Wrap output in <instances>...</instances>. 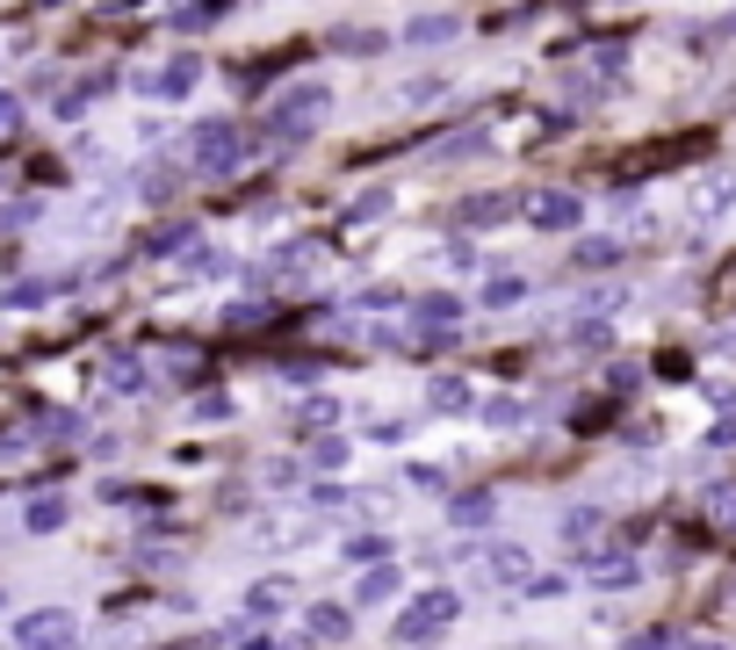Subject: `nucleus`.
I'll return each instance as SVG.
<instances>
[{
	"mask_svg": "<svg viewBox=\"0 0 736 650\" xmlns=\"http://www.w3.org/2000/svg\"><path fill=\"white\" fill-rule=\"evenodd\" d=\"M600 506H578V514H564V542H592V535H600Z\"/></svg>",
	"mask_w": 736,
	"mask_h": 650,
	"instance_id": "nucleus-24",
	"label": "nucleus"
},
{
	"mask_svg": "<svg viewBox=\"0 0 736 650\" xmlns=\"http://www.w3.org/2000/svg\"><path fill=\"white\" fill-rule=\"evenodd\" d=\"M686 643V629H635L629 636V650H679Z\"/></svg>",
	"mask_w": 736,
	"mask_h": 650,
	"instance_id": "nucleus-27",
	"label": "nucleus"
},
{
	"mask_svg": "<svg viewBox=\"0 0 736 650\" xmlns=\"http://www.w3.org/2000/svg\"><path fill=\"white\" fill-rule=\"evenodd\" d=\"M614 254H621L614 239H578V246H570V268H585V274H592V268H607Z\"/></svg>",
	"mask_w": 736,
	"mask_h": 650,
	"instance_id": "nucleus-22",
	"label": "nucleus"
},
{
	"mask_svg": "<svg viewBox=\"0 0 736 650\" xmlns=\"http://www.w3.org/2000/svg\"><path fill=\"white\" fill-rule=\"evenodd\" d=\"M397 585H405V571H397V564H383V571H361L354 599H361V607H383V599H397Z\"/></svg>",
	"mask_w": 736,
	"mask_h": 650,
	"instance_id": "nucleus-15",
	"label": "nucleus"
},
{
	"mask_svg": "<svg viewBox=\"0 0 736 650\" xmlns=\"http://www.w3.org/2000/svg\"><path fill=\"white\" fill-rule=\"evenodd\" d=\"M729 203H736V173H707L701 189L686 195V210H693V217H722Z\"/></svg>",
	"mask_w": 736,
	"mask_h": 650,
	"instance_id": "nucleus-12",
	"label": "nucleus"
},
{
	"mask_svg": "<svg viewBox=\"0 0 736 650\" xmlns=\"http://www.w3.org/2000/svg\"><path fill=\"white\" fill-rule=\"evenodd\" d=\"M102 377H109V391H116V397H137L145 383H152V369H145V355H109Z\"/></svg>",
	"mask_w": 736,
	"mask_h": 650,
	"instance_id": "nucleus-13",
	"label": "nucleus"
},
{
	"mask_svg": "<svg viewBox=\"0 0 736 650\" xmlns=\"http://www.w3.org/2000/svg\"><path fill=\"white\" fill-rule=\"evenodd\" d=\"M679 650H722V643H715V636H686Z\"/></svg>",
	"mask_w": 736,
	"mask_h": 650,
	"instance_id": "nucleus-36",
	"label": "nucleus"
},
{
	"mask_svg": "<svg viewBox=\"0 0 736 650\" xmlns=\"http://www.w3.org/2000/svg\"><path fill=\"white\" fill-rule=\"evenodd\" d=\"M310 456H318V470H340V462L354 456V441H340V434H326V441L310 448Z\"/></svg>",
	"mask_w": 736,
	"mask_h": 650,
	"instance_id": "nucleus-31",
	"label": "nucleus"
},
{
	"mask_svg": "<svg viewBox=\"0 0 736 650\" xmlns=\"http://www.w3.org/2000/svg\"><path fill=\"white\" fill-rule=\"evenodd\" d=\"M528 224H534V232H578L585 203H578V195H564V189H534L528 195Z\"/></svg>",
	"mask_w": 736,
	"mask_h": 650,
	"instance_id": "nucleus-6",
	"label": "nucleus"
},
{
	"mask_svg": "<svg viewBox=\"0 0 736 650\" xmlns=\"http://www.w3.org/2000/svg\"><path fill=\"white\" fill-rule=\"evenodd\" d=\"M441 94H448L441 80H411V87H405V102H411V109H427V102H441Z\"/></svg>",
	"mask_w": 736,
	"mask_h": 650,
	"instance_id": "nucleus-34",
	"label": "nucleus"
},
{
	"mask_svg": "<svg viewBox=\"0 0 736 650\" xmlns=\"http://www.w3.org/2000/svg\"><path fill=\"white\" fill-rule=\"evenodd\" d=\"M498 217H513V203H506V195H469V203H463V224H469V232H484V224H498Z\"/></svg>",
	"mask_w": 736,
	"mask_h": 650,
	"instance_id": "nucleus-19",
	"label": "nucleus"
},
{
	"mask_svg": "<svg viewBox=\"0 0 736 650\" xmlns=\"http://www.w3.org/2000/svg\"><path fill=\"white\" fill-rule=\"evenodd\" d=\"M520 296H528V282H520V274H491V282H484V304H491V311L520 304Z\"/></svg>",
	"mask_w": 736,
	"mask_h": 650,
	"instance_id": "nucleus-23",
	"label": "nucleus"
},
{
	"mask_svg": "<svg viewBox=\"0 0 736 650\" xmlns=\"http://www.w3.org/2000/svg\"><path fill=\"white\" fill-rule=\"evenodd\" d=\"M411 311H419V318H433V325H441V333H448V318H463V296L433 290V296H419V304H411Z\"/></svg>",
	"mask_w": 736,
	"mask_h": 650,
	"instance_id": "nucleus-21",
	"label": "nucleus"
},
{
	"mask_svg": "<svg viewBox=\"0 0 736 650\" xmlns=\"http://www.w3.org/2000/svg\"><path fill=\"white\" fill-rule=\"evenodd\" d=\"M455 30H463V22H455V15H411L397 44H448V36H455Z\"/></svg>",
	"mask_w": 736,
	"mask_h": 650,
	"instance_id": "nucleus-18",
	"label": "nucleus"
},
{
	"mask_svg": "<svg viewBox=\"0 0 736 650\" xmlns=\"http://www.w3.org/2000/svg\"><path fill=\"white\" fill-rule=\"evenodd\" d=\"M15 116H22V94H0V131H8Z\"/></svg>",
	"mask_w": 736,
	"mask_h": 650,
	"instance_id": "nucleus-35",
	"label": "nucleus"
},
{
	"mask_svg": "<svg viewBox=\"0 0 736 650\" xmlns=\"http://www.w3.org/2000/svg\"><path fill=\"white\" fill-rule=\"evenodd\" d=\"M707 520H715L722 535H736V492H715V498H707Z\"/></svg>",
	"mask_w": 736,
	"mask_h": 650,
	"instance_id": "nucleus-32",
	"label": "nucleus"
},
{
	"mask_svg": "<svg viewBox=\"0 0 736 650\" xmlns=\"http://www.w3.org/2000/svg\"><path fill=\"white\" fill-rule=\"evenodd\" d=\"M354 636V607L347 599H318V607H304V643L326 650V643H347Z\"/></svg>",
	"mask_w": 736,
	"mask_h": 650,
	"instance_id": "nucleus-7",
	"label": "nucleus"
},
{
	"mask_svg": "<svg viewBox=\"0 0 736 650\" xmlns=\"http://www.w3.org/2000/svg\"><path fill=\"white\" fill-rule=\"evenodd\" d=\"M326 123H332V87L326 80L282 87V94H274V109H268V137H274V145H304V137H318Z\"/></svg>",
	"mask_w": 736,
	"mask_h": 650,
	"instance_id": "nucleus-1",
	"label": "nucleus"
},
{
	"mask_svg": "<svg viewBox=\"0 0 736 650\" xmlns=\"http://www.w3.org/2000/svg\"><path fill=\"white\" fill-rule=\"evenodd\" d=\"M173 189H181V173L173 167H145V195H152V203H167Z\"/></svg>",
	"mask_w": 736,
	"mask_h": 650,
	"instance_id": "nucleus-30",
	"label": "nucleus"
},
{
	"mask_svg": "<svg viewBox=\"0 0 736 650\" xmlns=\"http://www.w3.org/2000/svg\"><path fill=\"white\" fill-rule=\"evenodd\" d=\"M427 405H433V412H477V391H469L463 377H433Z\"/></svg>",
	"mask_w": 736,
	"mask_h": 650,
	"instance_id": "nucleus-16",
	"label": "nucleus"
},
{
	"mask_svg": "<svg viewBox=\"0 0 736 650\" xmlns=\"http://www.w3.org/2000/svg\"><path fill=\"white\" fill-rule=\"evenodd\" d=\"M296 427H340V405H332V397H304V405H296Z\"/></svg>",
	"mask_w": 736,
	"mask_h": 650,
	"instance_id": "nucleus-25",
	"label": "nucleus"
},
{
	"mask_svg": "<svg viewBox=\"0 0 736 650\" xmlns=\"http://www.w3.org/2000/svg\"><path fill=\"white\" fill-rule=\"evenodd\" d=\"M189 167L203 173V181H224V173H239L246 159H253V137L239 131V123H203V131L189 137Z\"/></svg>",
	"mask_w": 736,
	"mask_h": 650,
	"instance_id": "nucleus-3",
	"label": "nucleus"
},
{
	"mask_svg": "<svg viewBox=\"0 0 736 650\" xmlns=\"http://www.w3.org/2000/svg\"><path fill=\"white\" fill-rule=\"evenodd\" d=\"M585 579L600 585V593H621V585L643 579V564H635V557H621V549H585Z\"/></svg>",
	"mask_w": 736,
	"mask_h": 650,
	"instance_id": "nucleus-8",
	"label": "nucleus"
},
{
	"mask_svg": "<svg viewBox=\"0 0 736 650\" xmlns=\"http://www.w3.org/2000/svg\"><path fill=\"white\" fill-rule=\"evenodd\" d=\"M290 599H296V585H290V579H260L253 593H246V615H260V621H268V615H282Z\"/></svg>",
	"mask_w": 736,
	"mask_h": 650,
	"instance_id": "nucleus-14",
	"label": "nucleus"
},
{
	"mask_svg": "<svg viewBox=\"0 0 736 650\" xmlns=\"http://www.w3.org/2000/svg\"><path fill=\"white\" fill-rule=\"evenodd\" d=\"M491 514H498V498H491V492H463V498H448V520H455V528H484Z\"/></svg>",
	"mask_w": 736,
	"mask_h": 650,
	"instance_id": "nucleus-17",
	"label": "nucleus"
},
{
	"mask_svg": "<svg viewBox=\"0 0 736 650\" xmlns=\"http://www.w3.org/2000/svg\"><path fill=\"white\" fill-rule=\"evenodd\" d=\"M52 290H58V282H8V304H15V311H30V304H44Z\"/></svg>",
	"mask_w": 736,
	"mask_h": 650,
	"instance_id": "nucleus-29",
	"label": "nucleus"
},
{
	"mask_svg": "<svg viewBox=\"0 0 736 650\" xmlns=\"http://www.w3.org/2000/svg\"><path fill=\"white\" fill-rule=\"evenodd\" d=\"M455 621H463V593H455V585H427V593L390 621V643L397 650H419V643H433V636H448Z\"/></svg>",
	"mask_w": 736,
	"mask_h": 650,
	"instance_id": "nucleus-2",
	"label": "nucleus"
},
{
	"mask_svg": "<svg viewBox=\"0 0 736 650\" xmlns=\"http://www.w3.org/2000/svg\"><path fill=\"white\" fill-rule=\"evenodd\" d=\"M484 571H491V585H520V593H528L534 585V549L498 542V549H484Z\"/></svg>",
	"mask_w": 736,
	"mask_h": 650,
	"instance_id": "nucleus-9",
	"label": "nucleus"
},
{
	"mask_svg": "<svg viewBox=\"0 0 736 650\" xmlns=\"http://www.w3.org/2000/svg\"><path fill=\"white\" fill-rule=\"evenodd\" d=\"M189 239H195V224H159V232H152V254H181Z\"/></svg>",
	"mask_w": 736,
	"mask_h": 650,
	"instance_id": "nucleus-28",
	"label": "nucleus"
},
{
	"mask_svg": "<svg viewBox=\"0 0 736 650\" xmlns=\"http://www.w3.org/2000/svg\"><path fill=\"white\" fill-rule=\"evenodd\" d=\"M484 419H491V427H520V419H528V397H491Z\"/></svg>",
	"mask_w": 736,
	"mask_h": 650,
	"instance_id": "nucleus-26",
	"label": "nucleus"
},
{
	"mask_svg": "<svg viewBox=\"0 0 736 650\" xmlns=\"http://www.w3.org/2000/svg\"><path fill=\"white\" fill-rule=\"evenodd\" d=\"M195 80H203V58H195V52H173L167 66H159V72H145L137 87H145L152 102H189V94H195Z\"/></svg>",
	"mask_w": 736,
	"mask_h": 650,
	"instance_id": "nucleus-5",
	"label": "nucleus"
},
{
	"mask_svg": "<svg viewBox=\"0 0 736 650\" xmlns=\"http://www.w3.org/2000/svg\"><path fill=\"white\" fill-rule=\"evenodd\" d=\"M66 520H72V498H58V492H44V498L22 506V528H30V535H58Z\"/></svg>",
	"mask_w": 736,
	"mask_h": 650,
	"instance_id": "nucleus-11",
	"label": "nucleus"
},
{
	"mask_svg": "<svg viewBox=\"0 0 736 650\" xmlns=\"http://www.w3.org/2000/svg\"><path fill=\"white\" fill-rule=\"evenodd\" d=\"M383 44H390L383 30H340V36H332V52H347V58H376Z\"/></svg>",
	"mask_w": 736,
	"mask_h": 650,
	"instance_id": "nucleus-20",
	"label": "nucleus"
},
{
	"mask_svg": "<svg viewBox=\"0 0 736 650\" xmlns=\"http://www.w3.org/2000/svg\"><path fill=\"white\" fill-rule=\"evenodd\" d=\"M210 22H224V8H173V30H210Z\"/></svg>",
	"mask_w": 736,
	"mask_h": 650,
	"instance_id": "nucleus-33",
	"label": "nucleus"
},
{
	"mask_svg": "<svg viewBox=\"0 0 736 650\" xmlns=\"http://www.w3.org/2000/svg\"><path fill=\"white\" fill-rule=\"evenodd\" d=\"M340 564L383 571V564H397V549H390V535H347V542H340Z\"/></svg>",
	"mask_w": 736,
	"mask_h": 650,
	"instance_id": "nucleus-10",
	"label": "nucleus"
},
{
	"mask_svg": "<svg viewBox=\"0 0 736 650\" xmlns=\"http://www.w3.org/2000/svg\"><path fill=\"white\" fill-rule=\"evenodd\" d=\"M15 643H22V650H72V643H80V615H66V607L15 615Z\"/></svg>",
	"mask_w": 736,
	"mask_h": 650,
	"instance_id": "nucleus-4",
	"label": "nucleus"
}]
</instances>
